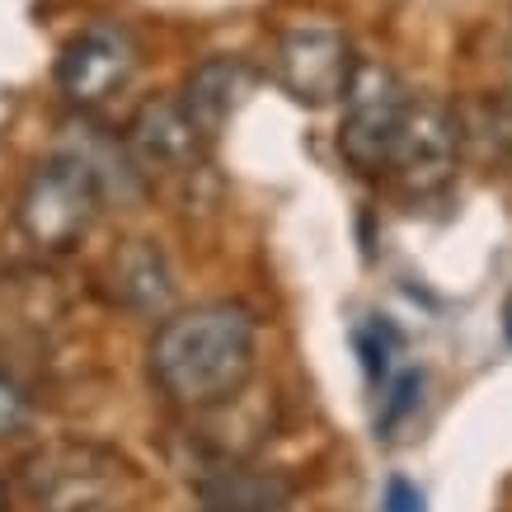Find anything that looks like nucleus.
<instances>
[{"label":"nucleus","instance_id":"obj_5","mask_svg":"<svg viewBox=\"0 0 512 512\" xmlns=\"http://www.w3.org/2000/svg\"><path fill=\"white\" fill-rule=\"evenodd\" d=\"M461 156V123L442 99H409L386 174L409 193H433L451 179Z\"/></svg>","mask_w":512,"mask_h":512},{"label":"nucleus","instance_id":"obj_6","mask_svg":"<svg viewBox=\"0 0 512 512\" xmlns=\"http://www.w3.org/2000/svg\"><path fill=\"white\" fill-rule=\"evenodd\" d=\"M353 47L339 29L329 24H296L278 33L273 47V71L278 85L301 104H334L343 99L348 80H353Z\"/></svg>","mask_w":512,"mask_h":512},{"label":"nucleus","instance_id":"obj_18","mask_svg":"<svg viewBox=\"0 0 512 512\" xmlns=\"http://www.w3.org/2000/svg\"><path fill=\"white\" fill-rule=\"evenodd\" d=\"M104 512H118V508H104Z\"/></svg>","mask_w":512,"mask_h":512},{"label":"nucleus","instance_id":"obj_12","mask_svg":"<svg viewBox=\"0 0 512 512\" xmlns=\"http://www.w3.org/2000/svg\"><path fill=\"white\" fill-rule=\"evenodd\" d=\"M357 353H362V367H367V381L381 386L390 372V348H395V334H390L386 320H372L367 329H357Z\"/></svg>","mask_w":512,"mask_h":512},{"label":"nucleus","instance_id":"obj_11","mask_svg":"<svg viewBox=\"0 0 512 512\" xmlns=\"http://www.w3.org/2000/svg\"><path fill=\"white\" fill-rule=\"evenodd\" d=\"M202 512H273L268 484L245 470H221L217 480L202 484Z\"/></svg>","mask_w":512,"mask_h":512},{"label":"nucleus","instance_id":"obj_8","mask_svg":"<svg viewBox=\"0 0 512 512\" xmlns=\"http://www.w3.org/2000/svg\"><path fill=\"white\" fill-rule=\"evenodd\" d=\"M207 132L193 123V113L184 109V99L174 94H160V99H146L132 118V151H137L151 170H193L202 160V146H207Z\"/></svg>","mask_w":512,"mask_h":512},{"label":"nucleus","instance_id":"obj_17","mask_svg":"<svg viewBox=\"0 0 512 512\" xmlns=\"http://www.w3.org/2000/svg\"><path fill=\"white\" fill-rule=\"evenodd\" d=\"M0 512H5V489H0Z\"/></svg>","mask_w":512,"mask_h":512},{"label":"nucleus","instance_id":"obj_14","mask_svg":"<svg viewBox=\"0 0 512 512\" xmlns=\"http://www.w3.org/2000/svg\"><path fill=\"white\" fill-rule=\"evenodd\" d=\"M419 390H423V372H404L400 381H395V386H390V400H386V414H381V428H395V423L404 419V414H409V409H414V404H419Z\"/></svg>","mask_w":512,"mask_h":512},{"label":"nucleus","instance_id":"obj_16","mask_svg":"<svg viewBox=\"0 0 512 512\" xmlns=\"http://www.w3.org/2000/svg\"><path fill=\"white\" fill-rule=\"evenodd\" d=\"M503 329H508V343H512V296H508V306H503Z\"/></svg>","mask_w":512,"mask_h":512},{"label":"nucleus","instance_id":"obj_3","mask_svg":"<svg viewBox=\"0 0 512 512\" xmlns=\"http://www.w3.org/2000/svg\"><path fill=\"white\" fill-rule=\"evenodd\" d=\"M132 480L123 456L90 442H62L38 451L24 466V484L38 512H104L113 508L118 489Z\"/></svg>","mask_w":512,"mask_h":512},{"label":"nucleus","instance_id":"obj_2","mask_svg":"<svg viewBox=\"0 0 512 512\" xmlns=\"http://www.w3.org/2000/svg\"><path fill=\"white\" fill-rule=\"evenodd\" d=\"M99 212V174L85 156H52L19 198V226L38 249H71Z\"/></svg>","mask_w":512,"mask_h":512},{"label":"nucleus","instance_id":"obj_1","mask_svg":"<svg viewBox=\"0 0 512 512\" xmlns=\"http://www.w3.org/2000/svg\"><path fill=\"white\" fill-rule=\"evenodd\" d=\"M254 372V320L240 306H198L174 315L151 339V376L170 400L212 409Z\"/></svg>","mask_w":512,"mask_h":512},{"label":"nucleus","instance_id":"obj_9","mask_svg":"<svg viewBox=\"0 0 512 512\" xmlns=\"http://www.w3.org/2000/svg\"><path fill=\"white\" fill-rule=\"evenodd\" d=\"M249 85H254V76H249V66L240 57H207V62H198L188 71V85L179 99L193 113V123L207 137H217L221 127L240 113V104L249 99Z\"/></svg>","mask_w":512,"mask_h":512},{"label":"nucleus","instance_id":"obj_4","mask_svg":"<svg viewBox=\"0 0 512 512\" xmlns=\"http://www.w3.org/2000/svg\"><path fill=\"white\" fill-rule=\"evenodd\" d=\"M404 109H409V90L400 76L381 62H357L353 80L343 90V132L339 151L357 174H386L390 146L400 137Z\"/></svg>","mask_w":512,"mask_h":512},{"label":"nucleus","instance_id":"obj_13","mask_svg":"<svg viewBox=\"0 0 512 512\" xmlns=\"http://www.w3.org/2000/svg\"><path fill=\"white\" fill-rule=\"evenodd\" d=\"M29 395L10 381V376L0 372V437H15V433H24L29 428Z\"/></svg>","mask_w":512,"mask_h":512},{"label":"nucleus","instance_id":"obj_10","mask_svg":"<svg viewBox=\"0 0 512 512\" xmlns=\"http://www.w3.org/2000/svg\"><path fill=\"white\" fill-rule=\"evenodd\" d=\"M113 296L123 301L127 311L137 315H160L170 306L174 296V282H170V264L156 245H127L118 259H113Z\"/></svg>","mask_w":512,"mask_h":512},{"label":"nucleus","instance_id":"obj_7","mask_svg":"<svg viewBox=\"0 0 512 512\" xmlns=\"http://www.w3.org/2000/svg\"><path fill=\"white\" fill-rule=\"evenodd\" d=\"M137 71V43L123 24L113 19H99L90 29H80L71 43L62 47L57 57V90L80 104V109H94L113 94L123 90Z\"/></svg>","mask_w":512,"mask_h":512},{"label":"nucleus","instance_id":"obj_15","mask_svg":"<svg viewBox=\"0 0 512 512\" xmlns=\"http://www.w3.org/2000/svg\"><path fill=\"white\" fill-rule=\"evenodd\" d=\"M381 512H428V508H423V489H419V484H409L404 475H395V480L386 484Z\"/></svg>","mask_w":512,"mask_h":512}]
</instances>
